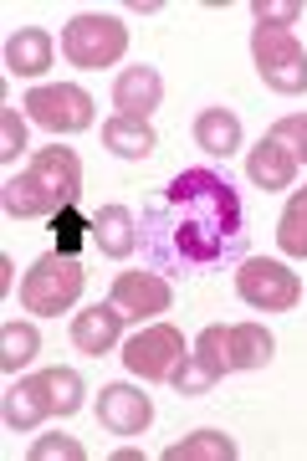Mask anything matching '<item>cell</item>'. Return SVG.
<instances>
[{"label": "cell", "instance_id": "obj_9", "mask_svg": "<svg viewBox=\"0 0 307 461\" xmlns=\"http://www.w3.org/2000/svg\"><path fill=\"white\" fill-rule=\"evenodd\" d=\"M179 359H185V333L169 329V323H149V329H139L123 344V369L149 379V384L169 379L179 369Z\"/></svg>", "mask_w": 307, "mask_h": 461}, {"label": "cell", "instance_id": "obj_18", "mask_svg": "<svg viewBox=\"0 0 307 461\" xmlns=\"http://www.w3.org/2000/svg\"><path fill=\"white\" fill-rule=\"evenodd\" d=\"M194 144L205 149L211 159H230L241 149V118L230 113V108H200V118H194Z\"/></svg>", "mask_w": 307, "mask_h": 461}, {"label": "cell", "instance_id": "obj_12", "mask_svg": "<svg viewBox=\"0 0 307 461\" xmlns=\"http://www.w3.org/2000/svg\"><path fill=\"white\" fill-rule=\"evenodd\" d=\"M149 420H154V400L133 384H108L97 395V426L113 430V436H144Z\"/></svg>", "mask_w": 307, "mask_h": 461}, {"label": "cell", "instance_id": "obj_4", "mask_svg": "<svg viewBox=\"0 0 307 461\" xmlns=\"http://www.w3.org/2000/svg\"><path fill=\"white\" fill-rule=\"evenodd\" d=\"M82 282H87V272H82L77 257L47 251V257H36L26 282H21V308L26 313H41V318H57L82 297Z\"/></svg>", "mask_w": 307, "mask_h": 461}, {"label": "cell", "instance_id": "obj_1", "mask_svg": "<svg viewBox=\"0 0 307 461\" xmlns=\"http://www.w3.org/2000/svg\"><path fill=\"white\" fill-rule=\"evenodd\" d=\"M246 251V211L226 175L179 169L144 211V257L154 272H211Z\"/></svg>", "mask_w": 307, "mask_h": 461}, {"label": "cell", "instance_id": "obj_21", "mask_svg": "<svg viewBox=\"0 0 307 461\" xmlns=\"http://www.w3.org/2000/svg\"><path fill=\"white\" fill-rule=\"evenodd\" d=\"M36 348H41V333H36L32 323H5V329H0V369H5V375H21V369L36 359Z\"/></svg>", "mask_w": 307, "mask_h": 461}, {"label": "cell", "instance_id": "obj_29", "mask_svg": "<svg viewBox=\"0 0 307 461\" xmlns=\"http://www.w3.org/2000/svg\"><path fill=\"white\" fill-rule=\"evenodd\" d=\"M11 287H16V262L0 257V293H11Z\"/></svg>", "mask_w": 307, "mask_h": 461}, {"label": "cell", "instance_id": "obj_24", "mask_svg": "<svg viewBox=\"0 0 307 461\" xmlns=\"http://www.w3.org/2000/svg\"><path fill=\"white\" fill-rule=\"evenodd\" d=\"M276 247L287 257H307V205L302 200H287V211L276 221Z\"/></svg>", "mask_w": 307, "mask_h": 461}, {"label": "cell", "instance_id": "obj_6", "mask_svg": "<svg viewBox=\"0 0 307 461\" xmlns=\"http://www.w3.org/2000/svg\"><path fill=\"white\" fill-rule=\"evenodd\" d=\"M123 51H129V26L118 16H108V11H87V16H77L62 32V57L72 67H82V72H103Z\"/></svg>", "mask_w": 307, "mask_h": 461}, {"label": "cell", "instance_id": "obj_22", "mask_svg": "<svg viewBox=\"0 0 307 461\" xmlns=\"http://www.w3.org/2000/svg\"><path fill=\"white\" fill-rule=\"evenodd\" d=\"M169 384H175L185 400H194V395H211L215 384H221V375H215V364H205L200 354H185V359H179V369L169 375Z\"/></svg>", "mask_w": 307, "mask_h": 461}, {"label": "cell", "instance_id": "obj_10", "mask_svg": "<svg viewBox=\"0 0 307 461\" xmlns=\"http://www.w3.org/2000/svg\"><path fill=\"white\" fill-rule=\"evenodd\" d=\"M21 108H26L32 123H41V129H51V133H82L87 123H93V98H87L77 83L32 87Z\"/></svg>", "mask_w": 307, "mask_h": 461}, {"label": "cell", "instance_id": "obj_30", "mask_svg": "<svg viewBox=\"0 0 307 461\" xmlns=\"http://www.w3.org/2000/svg\"><path fill=\"white\" fill-rule=\"evenodd\" d=\"M292 200H302V205H307V190H292Z\"/></svg>", "mask_w": 307, "mask_h": 461}, {"label": "cell", "instance_id": "obj_16", "mask_svg": "<svg viewBox=\"0 0 307 461\" xmlns=\"http://www.w3.org/2000/svg\"><path fill=\"white\" fill-rule=\"evenodd\" d=\"M93 247L103 257H113V262H123V257L139 251V221H133L129 205H97L93 211Z\"/></svg>", "mask_w": 307, "mask_h": 461}, {"label": "cell", "instance_id": "obj_20", "mask_svg": "<svg viewBox=\"0 0 307 461\" xmlns=\"http://www.w3.org/2000/svg\"><path fill=\"white\" fill-rule=\"evenodd\" d=\"M164 461H236V441L226 430H194L185 441L164 446Z\"/></svg>", "mask_w": 307, "mask_h": 461}, {"label": "cell", "instance_id": "obj_7", "mask_svg": "<svg viewBox=\"0 0 307 461\" xmlns=\"http://www.w3.org/2000/svg\"><path fill=\"white\" fill-rule=\"evenodd\" d=\"M251 57H257L261 83L282 93V98H297L307 93V51L292 32H272V26H257L251 32Z\"/></svg>", "mask_w": 307, "mask_h": 461}, {"label": "cell", "instance_id": "obj_19", "mask_svg": "<svg viewBox=\"0 0 307 461\" xmlns=\"http://www.w3.org/2000/svg\"><path fill=\"white\" fill-rule=\"evenodd\" d=\"M103 144L113 149L118 159H149V154L159 149V139H154V129H149V118L113 113L108 123H103Z\"/></svg>", "mask_w": 307, "mask_h": 461}, {"label": "cell", "instance_id": "obj_23", "mask_svg": "<svg viewBox=\"0 0 307 461\" xmlns=\"http://www.w3.org/2000/svg\"><path fill=\"white\" fill-rule=\"evenodd\" d=\"M51 230H57V251H62V257H77L82 241L93 236V215H82L77 205H67V211L51 215Z\"/></svg>", "mask_w": 307, "mask_h": 461}, {"label": "cell", "instance_id": "obj_5", "mask_svg": "<svg viewBox=\"0 0 307 461\" xmlns=\"http://www.w3.org/2000/svg\"><path fill=\"white\" fill-rule=\"evenodd\" d=\"M194 354L205 364H215V375H236V369H261L272 364L276 354V339L261 323H230V329H205L194 339Z\"/></svg>", "mask_w": 307, "mask_h": 461}, {"label": "cell", "instance_id": "obj_2", "mask_svg": "<svg viewBox=\"0 0 307 461\" xmlns=\"http://www.w3.org/2000/svg\"><path fill=\"white\" fill-rule=\"evenodd\" d=\"M77 195H82V159L62 144L36 149L32 159L0 185V205H5V215H16V221L57 215L67 205H77Z\"/></svg>", "mask_w": 307, "mask_h": 461}, {"label": "cell", "instance_id": "obj_13", "mask_svg": "<svg viewBox=\"0 0 307 461\" xmlns=\"http://www.w3.org/2000/svg\"><path fill=\"white\" fill-rule=\"evenodd\" d=\"M164 103V77L159 67H123L113 83V108L123 118H154V108Z\"/></svg>", "mask_w": 307, "mask_h": 461}, {"label": "cell", "instance_id": "obj_26", "mask_svg": "<svg viewBox=\"0 0 307 461\" xmlns=\"http://www.w3.org/2000/svg\"><path fill=\"white\" fill-rule=\"evenodd\" d=\"M21 149H26V123H21L16 108H0V159H5V165H16Z\"/></svg>", "mask_w": 307, "mask_h": 461}, {"label": "cell", "instance_id": "obj_8", "mask_svg": "<svg viewBox=\"0 0 307 461\" xmlns=\"http://www.w3.org/2000/svg\"><path fill=\"white\" fill-rule=\"evenodd\" d=\"M236 293H241V303L257 308V313H292V308L302 303V282H297V272H287L282 262L246 257L241 272H236Z\"/></svg>", "mask_w": 307, "mask_h": 461}, {"label": "cell", "instance_id": "obj_11", "mask_svg": "<svg viewBox=\"0 0 307 461\" xmlns=\"http://www.w3.org/2000/svg\"><path fill=\"white\" fill-rule=\"evenodd\" d=\"M108 303H113L123 318H159L169 313V303H175V293H169V282H164V272H118L113 277V293H108Z\"/></svg>", "mask_w": 307, "mask_h": 461}, {"label": "cell", "instance_id": "obj_15", "mask_svg": "<svg viewBox=\"0 0 307 461\" xmlns=\"http://www.w3.org/2000/svg\"><path fill=\"white\" fill-rule=\"evenodd\" d=\"M123 323H129V318L118 313L113 303H93V308H82V313L72 318V344H77L82 354L103 359V354L123 339Z\"/></svg>", "mask_w": 307, "mask_h": 461}, {"label": "cell", "instance_id": "obj_3", "mask_svg": "<svg viewBox=\"0 0 307 461\" xmlns=\"http://www.w3.org/2000/svg\"><path fill=\"white\" fill-rule=\"evenodd\" d=\"M77 411H82V375L77 369L21 375L5 390V430H36L51 415H77Z\"/></svg>", "mask_w": 307, "mask_h": 461}, {"label": "cell", "instance_id": "obj_28", "mask_svg": "<svg viewBox=\"0 0 307 461\" xmlns=\"http://www.w3.org/2000/svg\"><path fill=\"white\" fill-rule=\"evenodd\" d=\"M82 461L87 451H82V441H72V436H41V441H32V461Z\"/></svg>", "mask_w": 307, "mask_h": 461}, {"label": "cell", "instance_id": "obj_14", "mask_svg": "<svg viewBox=\"0 0 307 461\" xmlns=\"http://www.w3.org/2000/svg\"><path fill=\"white\" fill-rule=\"evenodd\" d=\"M297 154H292L282 139H272V133H261V144L246 154V175H251V185H261V190H292V180H297Z\"/></svg>", "mask_w": 307, "mask_h": 461}, {"label": "cell", "instance_id": "obj_25", "mask_svg": "<svg viewBox=\"0 0 307 461\" xmlns=\"http://www.w3.org/2000/svg\"><path fill=\"white\" fill-rule=\"evenodd\" d=\"M251 16H257V26L287 32V26L302 21V0H257V5H251Z\"/></svg>", "mask_w": 307, "mask_h": 461}, {"label": "cell", "instance_id": "obj_27", "mask_svg": "<svg viewBox=\"0 0 307 461\" xmlns=\"http://www.w3.org/2000/svg\"><path fill=\"white\" fill-rule=\"evenodd\" d=\"M272 139H282V144L297 154V165H307V113H287V118H276L272 129Z\"/></svg>", "mask_w": 307, "mask_h": 461}, {"label": "cell", "instance_id": "obj_17", "mask_svg": "<svg viewBox=\"0 0 307 461\" xmlns=\"http://www.w3.org/2000/svg\"><path fill=\"white\" fill-rule=\"evenodd\" d=\"M51 62H57V41L41 26H26V32H16L5 41V72L11 77H41Z\"/></svg>", "mask_w": 307, "mask_h": 461}]
</instances>
